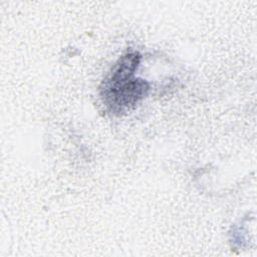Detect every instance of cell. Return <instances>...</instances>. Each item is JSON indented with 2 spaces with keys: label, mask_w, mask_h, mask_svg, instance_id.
<instances>
[{
  "label": "cell",
  "mask_w": 257,
  "mask_h": 257,
  "mask_svg": "<svg viewBox=\"0 0 257 257\" xmlns=\"http://www.w3.org/2000/svg\"><path fill=\"white\" fill-rule=\"evenodd\" d=\"M140 62L139 52H126L119 57L100 85L101 100L114 115H120L134 108L150 91L148 81L135 77Z\"/></svg>",
  "instance_id": "obj_1"
}]
</instances>
